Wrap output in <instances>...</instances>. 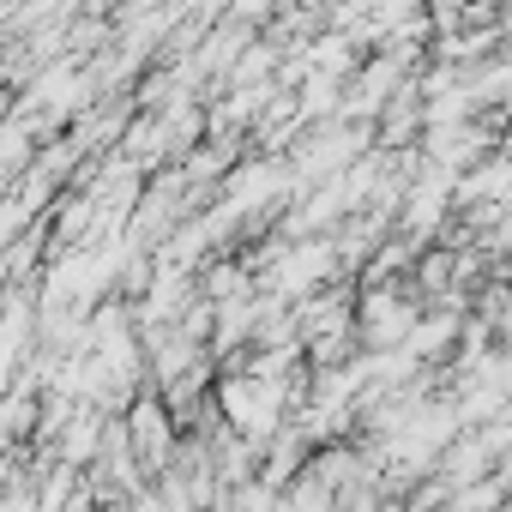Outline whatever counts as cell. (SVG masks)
<instances>
[{
	"label": "cell",
	"instance_id": "6da1fadb",
	"mask_svg": "<svg viewBox=\"0 0 512 512\" xmlns=\"http://www.w3.org/2000/svg\"><path fill=\"white\" fill-rule=\"evenodd\" d=\"M223 410H229V416H235L253 440H266V434L278 428V386H272V374L223 386Z\"/></svg>",
	"mask_w": 512,
	"mask_h": 512
},
{
	"label": "cell",
	"instance_id": "7a4b0ae2",
	"mask_svg": "<svg viewBox=\"0 0 512 512\" xmlns=\"http://www.w3.org/2000/svg\"><path fill=\"white\" fill-rule=\"evenodd\" d=\"M326 272H332V247L308 241V247H296V253H290V260H278L272 290H278V296H302V290H314Z\"/></svg>",
	"mask_w": 512,
	"mask_h": 512
},
{
	"label": "cell",
	"instance_id": "3957f363",
	"mask_svg": "<svg viewBox=\"0 0 512 512\" xmlns=\"http://www.w3.org/2000/svg\"><path fill=\"white\" fill-rule=\"evenodd\" d=\"M410 320H416L410 302H398V296H368V338H374V344H398V338L410 332Z\"/></svg>",
	"mask_w": 512,
	"mask_h": 512
},
{
	"label": "cell",
	"instance_id": "277c9868",
	"mask_svg": "<svg viewBox=\"0 0 512 512\" xmlns=\"http://www.w3.org/2000/svg\"><path fill=\"white\" fill-rule=\"evenodd\" d=\"M392 85H398V61L368 67V73H362V91H356V103H350V109H356V115H374V109L386 103V91H392Z\"/></svg>",
	"mask_w": 512,
	"mask_h": 512
},
{
	"label": "cell",
	"instance_id": "5b68a950",
	"mask_svg": "<svg viewBox=\"0 0 512 512\" xmlns=\"http://www.w3.org/2000/svg\"><path fill=\"white\" fill-rule=\"evenodd\" d=\"M133 434L151 446V464H163V458H169V428H163V410H157V404H139V416H133Z\"/></svg>",
	"mask_w": 512,
	"mask_h": 512
}]
</instances>
